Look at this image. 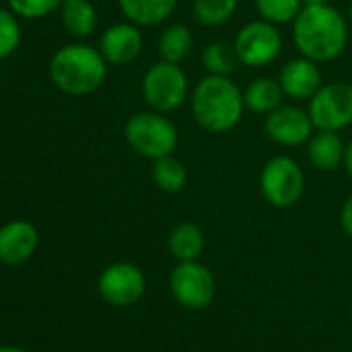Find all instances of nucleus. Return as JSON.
<instances>
[{"label":"nucleus","instance_id":"5","mask_svg":"<svg viewBox=\"0 0 352 352\" xmlns=\"http://www.w3.org/2000/svg\"><path fill=\"white\" fill-rule=\"evenodd\" d=\"M141 96L149 110L170 114L189 100V77L181 65L160 58L145 71L141 79Z\"/></svg>","mask_w":352,"mask_h":352},{"label":"nucleus","instance_id":"28","mask_svg":"<svg viewBox=\"0 0 352 352\" xmlns=\"http://www.w3.org/2000/svg\"><path fill=\"white\" fill-rule=\"evenodd\" d=\"M342 166H344L346 174L352 179V139L346 143V149H344V162H342Z\"/></svg>","mask_w":352,"mask_h":352},{"label":"nucleus","instance_id":"19","mask_svg":"<svg viewBox=\"0 0 352 352\" xmlns=\"http://www.w3.org/2000/svg\"><path fill=\"white\" fill-rule=\"evenodd\" d=\"M204 247L206 236L195 222H181L168 236V251L176 261H197Z\"/></svg>","mask_w":352,"mask_h":352},{"label":"nucleus","instance_id":"11","mask_svg":"<svg viewBox=\"0 0 352 352\" xmlns=\"http://www.w3.org/2000/svg\"><path fill=\"white\" fill-rule=\"evenodd\" d=\"M265 133L274 143L282 147H298L311 139L315 126L307 110L282 104L265 116Z\"/></svg>","mask_w":352,"mask_h":352},{"label":"nucleus","instance_id":"1","mask_svg":"<svg viewBox=\"0 0 352 352\" xmlns=\"http://www.w3.org/2000/svg\"><path fill=\"white\" fill-rule=\"evenodd\" d=\"M348 19L331 5L302 7L292 21V42L300 56L319 65L342 56L348 46Z\"/></svg>","mask_w":352,"mask_h":352},{"label":"nucleus","instance_id":"24","mask_svg":"<svg viewBox=\"0 0 352 352\" xmlns=\"http://www.w3.org/2000/svg\"><path fill=\"white\" fill-rule=\"evenodd\" d=\"M255 9L261 19L274 25H292L296 15L302 11L300 0H255Z\"/></svg>","mask_w":352,"mask_h":352},{"label":"nucleus","instance_id":"7","mask_svg":"<svg viewBox=\"0 0 352 352\" xmlns=\"http://www.w3.org/2000/svg\"><path fill=\"white\" fill-rule=\"evenodd\" d=\"M232 46L243 67L263 69L278 60V56L282 54L284 40H282L278 25L265 19H257V21L245 23L239 30Z\"/></svg>","mask_w":352,"mask_h":352},{"label":"nucleus","instance_id":"8","mask_svg":"<svg viewBox=\"0 0 352 352\" xmlns=\"http://www.w3.org/2000/svg\"><path fill=\"white\" fill-rule=\"evenodd\" d=\"M315 131H336L352 124V83H323L307 108Z\"/></svg>","mask_w":352,"mask_h":352},{"label":"nucleus","instance_id":"25","mask_svg":"<svg viewBox=\"0 0 352 352\" xmlns=\"http://www.w3.org/2000/svg\"><path fill=\"white\" fill-rule=\"evenodd\" d=\"M21 44L19 17L11 9H0V60L15 54Z\"/></svg>","mask_w":352,"mask_h":352},{"label":"nucleus","instance_id":"6","mask_svg":"<svg viewBox=\"0 0 352 352\" xmlns=\"http://www.w3.org/2000/svg\"><path fill=\"white\" fill-rule=\"evenodd\" d=\"M259 189L270 206L278 210L292 208L305 193V172L294 157L274 155L261 168Z\"/></svg>","mask_w":352,"mask_h":352},{"label":"nucleus","instance_id":"31","mask_svg":"<svg viewBox=\"0 0 352 352\" xmlns=\"http://www.w3.org/2000/svg\"><path fill=\"white\" fill-rule=\"evenodd\" d=\"M346 19H348V23L352 25V3H350V7H348V17H346Z\"/></svg>","mask_w":352,"mask_h":352},{"label":"nucleus","instance_id":"3","mask_svg":"<svg viewBox=\"0 0 352 352\" xmlns=\"http://www.w3.org/2000/svg\"><path fill=\"white\" fill-rule=\"evenodd\" d=\"M50 81L67 96H91L96 94L108 75V63L100 48L83 42L67 44L58 48L48 65Z\"/></svg>","mask_w":352,"mask_h":352},{"label":"nucleus","instance_id":"9","mask_svg":"<svg viewBox=\"0 0 352 352\" xmlns=\"http://www.w3.org/2000/svg\"><path fill=\"white\" fill-rule=\"evenodd\" d=\"M170 290L187 309H204L216 296V280L212 272L197 261H179L170 274Z\"/></svg>","mask_w":352,"mask_h":352},{"label":"nucleus","instance_id":"32","mask_svg":"<svg viewBox=\"0 0 352 352\" xmlns=\"http://www.w3.org/2000/svg\"><path fill=\"white\" fill-rule=\"evenodd\" d=\"M91 3H98V0H91Z\"/></svg>","mask_w":352,"mask_h":352},{"label":"nucleus","instance_id":"22","mask_svg":"<svg viewBox=\"0 0 352 352\" xmlns=\"http://www.w3.org/2000/svg\"><path fill=\"white\" fill-rule=\"evenodd\" d=\"M239 9V0H193V17L206 28L226 25Z\"/></svg>","mask_w":352,"mask_h":352},{"label":"nucleus","instance_id":"12","mask_svg":"<svg viewBox=\"0 0 352 352\" xmlns=\"http://www.w3.org/2000/svg\"><path fill=\"white\" fill-rule=\"evenodd\" d=\"M98 48L108 65H129L143 52L141 28L131 21L114 23L102 34Z\"/></svg>","mask_w":352,"mask_h":352},{"label":"nucleus","instance_id":"13","mask_svg":"<svg viewBox=\"0 0 352 352\" xmlns=\"http://www.w3.org/2000/svg\"><path fill=\"white\" fill-rule=\"evenodd\" d=\"M278 81L284 89V96L296 102H309L317 94V89L323 85L319 63L307 56H296L288 60L284 69L280 71Z\"/></svg>","mask_w":352,"mask_h":352},{"label":"nucleus","instance_id":"15","mask_svg":"<svg viewBox=\"0 0 352 352\" xmlns=\"http://www.w3.org/2000/svg\"><path fill=\"white\" fill-rule=\"evenodd\" d=\"M346 143L336 131H315L307 141V157L319 172H331L344 162Z\"/></svg>","mask_w":352,"mask_h":352},{"label":"nucleus","instance_id":"21","mask_svg":"<svg viewBox=\"0 0 352 352\" xmlns=\"http://www.w3.org/2000/svg\"><path fill=\"white\" fill-rule=\"evenodd\" d=\"M151 179H153L155 187L164 193H181L187 187L189 174H187L185 164L172 153V155L153 160Z\"/></svg>","mask_w":352,"mask_h":352},{"label":"nucleus","instance_id":"4","mask_svg":"<svg viewBox=\"0 0 352 352\" xmlns=\"http://www.w3.org/2000/svg\"><path fill=\"white\" fill-rule=\"evenodd\" d=\"M124 139L137 155L151 162L172 155L179 147V131L174 122L155 110L133 114L124 124Z\"/></svg>","mask_w":352,"mask_h":352},{"label":"nucleus","instance_id":"17","mask_svg":"<svg viewBox=\"0 0 352 352\" xmlns=\"http://www.w3.org/2000/svg\"><path fill=\"white\" fill-rule=\"evenodd\" d=\"M243 96H245V108L251 110L253 114H263V116L272 114L284 102V89L280 81L272 77L253 79L243 89Z\"/></svg>","mask_w":352,"mask_h":352},{"label":"nucleus","instance_id":"27","mask_svg":"<svg viewBox=\"0 0 352 352\" xmlns=\"http://www.w3.org/2000/svg\"><path fill=\"white\" fill-rule=\"evenodd\" d=\"M340 226H342L344 234L352 239V193L346 197V201H344V206H342V212H340Z\"/></svg>","mask_w":352,"mask_h":352},{"label":"nucleus","instance_id":"2","mask_svg":"<svg viewBox=\"0 0 352 352\" xmlns=\"http://www.w3.org/2000/svg\"><path fill=\"white\" fill-rule=\"evenodd\" d=\"M191 114L195 122L208 133H228L232 131L245 114L243 89L222 75H206L195 83L189 96Z\"/></svg>","mask_w":352,"mask_h":352},{"label":"nucleus","instance_id":"14","mask_svg":"<svg viewBox=\"0 0 352 352\" xmlns=\"http://www.w3.org/2000/svg\"><path fill=\"white\" fill-rule=\"evenodd\" d=\"M38 247V230L25 220H13L0 228V261L19 265L28 261Z\"/></svg>","mask_w":352,"mask_h":352},{"label":"nucleus","instance_id":"20","mask_svg":"<svg viewBox=\"0 0 352 352\" xmlns=\"http://www.w3.org/2000/svg\"><path fill=\"white\" fill-rule=\"evenodd\" d=\"M157 52L162 60L181 65L193 52V34L183 23L168 25L157 38Z\"/></svg>","mask_w":352,"mask_h":352},{"label":"nucleus","instance_id":"16","mask_svg":"<svg viewBox=\"0 0 352 352\" xmlns=\"http://www.w3.org/2000/svg\"><path fill=\"white\" fill-rule=\"evenodd\" d=\"M179 0H118L126 21L139 28H155L172 17Z\"/></svg>","mask_w":352,"mask_h":352},{"label":"nucleus","instance_id":"29","mask_svg":"<svg viewBox=\"0 0 352 352\" xmlns=\"http://www.w3.org/2000/svg\"><path fill=\"white\" fill-rule=\"evenodd\" d=\"M302 7H317V5H329V0H300Z\"/></svg>","mask_w":352,"mask_h":352},{"label":"nucleus","instance_id":"18","mask_svg":"<svg viewBox=\"0 0 352 352\" xmlns=\"http://www.w3.org/2000/svg\"><path fill=\"white\" fill-rule=\"evenodd\" d=\"M60 21L69 36L85 40L98 28V11L91 0H65L60 7Z\"/></svg>","mask_w":352,"mask_h":352},{"label":"nucleus","instance_id":"10","mask_svg":"<svg viewBox=\"0 0 352 352\" xmlns=\"http://www.w3.org/2000/svg\"><path fill=\"white\" fill-rule=\"evenodd\" d=\"M98 290L104 300L114 307H131L145 292V276L133 263H114L106 267L98 280Z\"/></svg>","mask_w":352,"mask_h":352},{"label":"nucleus","instance_id":"23","mask_svg":"<svg viewBox=\"0 0 352 352\" xmlns=\"http://www.w3.org/2000/svg\"><path fill=\"white\" fill-rule=\"evenodd\" d=\"M201 63L208 71V75H222V77H230L239 63V56L234 52L232 44H224V42H214L210 46L204 48L201 54Z\"/></svg>","mask_w":352,"mask_h":352},{"label":"nucleus","instance_id":"30","mask_svg":"<svg viewBox=\"0 0 352 352\" xmlns=\"http://www.w3.org/2000/svg\"><path fill=\"white\" fill-rule=\"evenodd\" d=\"M0 352H25V350H21V348H0Z\"/></svg>","mask_w":352,"mask_h":352},{"label":"nucleus","instance_id":"26","mask_svg":"<svg viewBox=\"0 0 352 352\" xmlns=\"http://www.w3.org/2000/svg\"><path fill=\"white\" fill-rule=\"evenodd\" d=\"M65 0H9V9L21 19H42L60 11Z\"/></svg>","mask_w":352,"mask_h":352}]
</instances>
